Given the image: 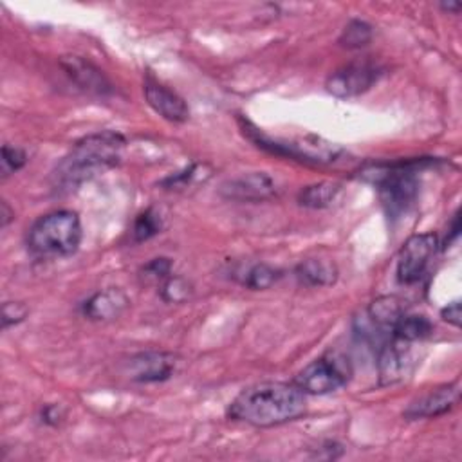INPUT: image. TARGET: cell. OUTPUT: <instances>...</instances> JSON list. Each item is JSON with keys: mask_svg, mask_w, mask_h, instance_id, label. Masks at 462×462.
I'll return each mask as SVG.
<instances>
[{"mask_svg": "<svg viewBox=\"0 0 462 462\" xmlns=\"http://www.w3.org/2000/svg\"><path fill=\"white\" fill-rule=\"evenodd\" d=\"M191 284L182 277H168L161 286V298L166 304H182L191 297Z\"/></svg>", "mask_w": 462, "mask_h": 462, "instance_id": "obj_22", "label": "cell"}, {"mask_svg": "<svg viewBox=\"0 0 462 462\" xmlns=\"http://www.w3.org/2000/svg\"><path fill=\"white\" fill-rule=\"evenodd\" d=\"M433 333V324L424 315H408L404 313L399 322L392 329V336L408 343L421 342L424 338H430Z\"/></svg>", "mask_w": 462, "mask_h": 462, "instance_id": "obj_17", "label": "cell"}, {"mask_svg": "<svg viewBox=\"0 0 462 462\" xmlns=\"http://www.w3.org/2000/svg\"><path fill=\"white\" fill-rule=\"evenodd\" d=\"M40 419L44 424L57 426L64 419V408L60 404H46L40 410Z\"/></svg>", "mask_w": 462, "mask_h": 462, "instance_id": "obj_27", "label": "cell"}, {"mask_svg": "<svg viewBox=\"0 0 462 462\" xmlns=\"http://www.w3.org/2000/svg\"><path fill=\"white\" fill-rule=\"evenodd\" d=\"M439 239L435 234H421L410 237L399 253L397 280L404 286L419 282L424 277L431 259L435 257Z\"/></svg>", "mask_w": 462, "mask_h": 462, "instance_id": "obj_8", "label": "cell"}, {"mask_svg": "<svg viewBox=\"0 0 462 462\" xmlns=\"http://www.w3.org/2000/svg\"><path fill=\"white\" fill-rule=\"evenodd\" d=\"M13 217H15V213L10 209L8 202L4 200V202H3V227H6V226L13 220Z\"/></svg>", "mask_w": 462, "mask_h": 462, "instance_id": "obj_30", "label": "cell"}, {"mask_svg": "<svg viewBox=\"0 0 462 462\" xmlns=\"http://www.w3.org/2000/svg\"><path fill=\"white\" fill-rule=\"evenodd\" d=\"M26 163H28V154L22 148L12 147V145L3 147V177L4 179L19 172Z\"/></svg>", "mask_w": 462, "mask_h": 462, "instance_id": "obj_23", "label": "cell"}, {"mask_svg": "<svg viewBox=\"0 0 462 462\" xmlns=\"http://www.w3.org/2000/svg\"><path fill=\"white\" fill-rule=\"evenodd\" d=\"M145 98L148 105L168 121L182 123L190 118V109L184 100L177 93L152 78H147L145 82Z\"/></svg>", "mask_w": 462, "mask_h": 462, "instance_id": "obj_14", "label": "cell"}, {"mask_svg": "<svg viewBox=\"0 0 462 462\" xmlns=\"http://www.w3.org/2000/svg\"><path fill=\"white\" fill-rule=\"evenodd\" d=\"M220 195L239 202H261L277 195V182L264 172H250L226 181Z\"/></svg>", "mask_w": 462, "mask_h": 462, "instance_id": "obj_10", "label": "cell"}, {"mask_svg": "<svg viewBox=\"0 0 462 462\" xmlns=\"http://www.w3.org/2000/svg\"><path fill=\"white\" fill-rule=\"evenodd\" d=\"M295 275L304 286L325 288L333 286L338 280V268L331 261L307 259L297 266Z\"/></svg>", "mask_w": 462, "mask_h": 462, "instance_id": "obj_16", "label": "cell"}, {"mask_svg": "<svg viewBox=\"0 0 462 462\" xmlns=\"http://www.w3.org/2000/svg\"><path fill=\"white\" fill-rule=\"evenodd\" d=\"M458 399H460V381L457 379L453 383L440 385V386L422 394L415 401H412L408 404V408L404 410V417L410 421L439 417V415L449 412L451 408H455Z\"/></svg>", "mask_w": 462, "mask_h": 462, "instance_id": "obj_11", "label": "cell"}, {"mask_svg": "<svg viewBox=\"0 0 462 462\" xmlns=\"http://www.w3.org/2000/svg\"><path fill=\"white\" fill-rule=\"evenodd\" d=\"M444 12H453V13H457L458 10H460V4L458 3H448V4H442L440 6Z\"/></svg>", "mask_w": 462, "mask_h": 462, "instance_id": "obj_31", "label": "cell"}, {"mask_svg": "<svg viewBox=\"0 0 462 462\" xmlns=\"http://www.w3.org/2000/svg\"><path fill=\"white\" fill-rule=\"evenodd\" d=\"M383 69L370 62H354L336 69L325 82L329 94L336 98H356L370 91L381 78Z\"/></svg>", "mask_w": 462, "mask_h": 462, "instance_id": "obj_7", "label": "cell"}, {"mask_svg": "<svg viewBox=\"0 0 462 462\" xmlns=\"http://www.w3.org/2000/svg\"><path fill=\"white\" fill-rule=\"evenodd\" d=\"M458 234H460V217H458V211H455V215L451 218V226H449V235L446 239V246L451 244L458 237Z\"/></svg>", "mask_w": 462, "mask_h": 462, "instance_id": "obj_29", "label": "cell"}, {"mask_svg": "<svg viewBox=\"0 0 462 462\" xmlns=\"http://www.w3.org/2000/svg\"><path fill=\"white\" fill-rule=\"evenodd\" d=\"M60 66L82 91L94 96H107L112 93L109 78L89 60L82 57H64L60 60Z\"/></svg>", "mask_w": 462, "mask_h": 462, "instance_id": "obj_13", "label": "cell"}, {"mask_svg": "<svg viewBox=\"0 0 462 462\" xmlns=\"http://www.w3.org/2000/svg\"><path fill=\"white\" fill-rule=\"evenodd\" d=\"M170 275H172V261L166 259V257L152 259L141 270V277L147 282H161V280H166Z\"/></svg>", "mask_w": 462, "mask_h": 462, "instance_id": "obj_24", "label": "cell"}, {"mask_svg": "<svg viewBox=\"0 0 462 462\" xmlns=\"http://www.w3.org/2000/svg\"><path fill=\"white\" fill-rule=\"evenodd\" d=\"M372 40V28L363 21H351L340 37V44L347 49L365 48Z\"/></svg>", "mask_w": 462, "mask_h": 462, "instance_id": "obj_21", "label": "cell"}, {"mask_svg": "<svg viewBox=\"0 0 462 462\" xmlns=\"http://www.w3.org/2000/svg\"><path fill=\"white\" fill-rule=\"evenodd\" d=\"M352 376V367L343 354L327 352L309 363L295 378V385L313 395H325L340 390L349 383Z\"/></svg>", "mask_w": 462, "mask_h": 462, "instance_id": "obj_6", "label": "cell"}, {"mask_svg": "<svg viewBox=\"0 0 462 462\" xmlns=\"http://www.w3.org/2000/svg\"><path fill=\"white\" fill-rule=\"evenodd\" d=\"M280 279H282L280 270L268 266V264H255L244 273L243 284L250 289L262 291V289H270L271 286H275Z\"/></svg>", "mask_w": 462, "mask_h": 462, "instance_id": "obj_20", "label": "cell"}, {"mask_svg": "<svg viewBox=\"0 0 462 462\" xmlns=\"http://www.w3.org/2000/svg\"><path fill=\"white\" fill-rule=\"evenodd\" d=\"M129 304L130 300L121 289L109 288L105 291L93 295L84 304L82 311H84V316L89 318L91 322H111L120 318L127 311Z\"/></svg>", "mask_w": 462, "mask_h": 462, "instance_id": "obj_15", "label": "cell"}, {"mask_svg": "<svg viewBox=\"0 0 462 462\" xmlns=\"http://www.w3.org/2000/svg\"><path fill=\"white\" fill-rule=\"evenodd\" d=\"M413 361L410 354V343L390 336L379 349L378 370L381 385H394L406 378Z\"/></svg>", "mask_w": 462, "mask_h": 462, "instance_id": "obj_12", "label": "cell"}, {"mask_svg": "<svg viewBox=\"0 0 462 462\" xmlns=\"http://www.w3.org/2000/svg\"><path fill=\"white\" fill-rule=\"evenodd\" d=\"M440 318L453 327H460V302H451L440 311Z\"/></svg>", "mask_w": 462, "mask_h": 462, "instance_id": "obj_28", "label": "cell"}, {"mask_svg": "<svg viewBox=\"0 0 462 462\" xmlns=\"http://www.w3.org/2000/svg\"><path fill=\"white\" fill-rule=\"evenodd\" d=\"M307 401L295 383L268 381L244 388L227 408V415L259 428L291 422L306 413Z\"/></svg>", "mask_w": 462, "mask_h": 462, "instance_id": "obj_1", "label": "cell"}, {"mask_svg": "<svg viewBox=\"0 0 462 462\" xmlns=\"http://www.w3.org/2000/svg\"><path fill=\"white\" fill-rule=\"evenodd\" d=\"M161 229H163L161 215L154 208H148L141 211L134 220V226H132L134 243H147L152 237L159 235Z\"/></svg>", "mask_w": 462, "mask_h": 462, "instance_id": "obj_19", "label": "cell"}, {"mask_svg": "<svg viewBox=\"0 0 462 462\" xmlns=\"http://www.w3.org/2000/svg\"><path fill=\"white\" fill-rule=\"evenodd\" d=\"M177 356L170 352H139L125 363V372L138 383H159L170 379L177 370Z\"/></svg>", "mask_w": 462, "mask_h": 462, "instance_id": "obj_9", "label": "cell"}, {"mask_svg": "<svg viewBox=\"0 0 462 462\" xmlns=\"http://www.w3.org/2000/svg\"><path fill=\"white\" fill-rule=\"evenodd\" d=\"M127 141L121 134L105 130L80 139L57 164L53 182L58 190H73L98 173L116 166Z\"/></svg>", "mask_w": 462, "mask_h": 462, "instance_id": "obj_2", "label": "cell"}, {"mask_svg": "<svg viewBox=\"0 0 462 462\" xmlns=\"http://www.w3.org/2000/svg\"><path fill=\"white\" fill-rule=\"evenodd\" d=\"M244 134L262 150H268L277 155L291 157L297 161L311 163V164H327L334 163L342 155V147L331 141H325L316 136H306V138H293V139H275L261 132L257 127H253L248 120L243 121Z\"/></svg>", "mask_w": 462, "mask_h": 462, "instance_id": "obj_5", "label": "cell"}, {"mask_svg": "<svg viewBox=\"0 0 462 462\" xmlns=\"http://www.w3.org/2000/svg\"><path fill=\"white\" fill-rule=\"evenodd\" d=\"M433 163L431 159H410L376 164L365 172V175L372 177L378 184L381 206L390 220L404 217L413 208L419 197L417 170Z\"/></svg>", "mask_w": 462, "mask_h": 462, "instance_id": "obj_3", "label": "cell"}, {"mask_svg": "<svg viewBox=\"0 0 462 462\" xmlns=\"http://www.w3.org/2000/svg\"><path fill=\"white\" fill-rule=\"evenodd\" d=\"M82 222L78 213L58 209L40 217L30 229L28 246L39 257H69L82 244Z\"/></svg>", "mask_w": 462, "mask_h": 462, "instance_id": "obj_4", "label": "cell"}, {"mask_svg": "<svg viewBox=\"0 0 462 462\" xmlns=\"http://www.w3.org/2000/svg\"><path fill=\"white\" fill-rule=\"evenodd\" d=\"M28 315H30V309L24 304H21V302H6L3 306V325H4V329L24 322Z\"/></svg>", "mask_w": 462, "mask_h": 462, "instance_id": "obj_25", "label": "cell"}, {"mask_svg": "<svg viewBox=\"0 0 462 462\" xmlns=\"http://www.w3.org/2000/svg\"><path fill=\"white\" fill-rule=\"evenodd\" d=\"M199 170H200L199 164H191V166L184 168L182 172H177V173L166 177L161 184L166 186V188H184V186H188L191 181L197 179Z\"/></svg>", "mask_w": 462, "mask_h": 462, "instance_id": "obj_26", "label": "cell"}, {"mask_svg": "<svg viewBox=\"0 0 462 462\" xmlns=\"http://www.w3.org/2000/svg\"><path fill=\"white\" fill-rule=\"evenodd\" d=\"M340 191H342V184H338V182H331V181L316 182V184L306 186L300 191L298 202L304 208L324 209V208H329L338 199Z\"/></svg>", "mask_w": 462, "mask_h": 462, "instance_id": "obj_18", "label": "cell"}]
</instances>
